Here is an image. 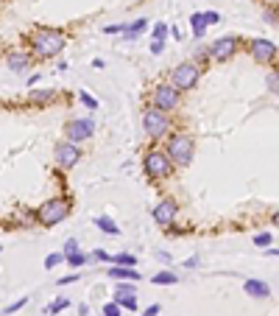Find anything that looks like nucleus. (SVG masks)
Here are the masks:
<instances>
[{
    "label": "nucleus",
    "mask_w": 279,
    "mask_h": 316,
    "mask_svg": "<svg viewBox=\"0 0 279 316\" xmlns=\"http://www.w3.org/2000/svg\"><path fill=\"white\" fill-rule=\"evenodd\" d=\"M112 266H129V269H134V266H137V258L129 255V252H123V255H118V258H112Z\"/></svg>",
    "instance_id": "nucleus-20"
},
{
    "label": "nucleus",
    "mask_w": 279,
    "mask_h": 316,
    "mask_svg": "<svg viewBox=\"0 0 279 316\" xmlns=\"http://www.w3.org/2000/svg\"><path fill=\"white\" fill-rule=\"evenodd\" d=\"M22 305H28V297H22V300H17V302H11V305H8L6 308V314H14V311H20Z\"/></svg>",
    "instance_id": "nucleus-30"
},
{
    "label": "nucleus",
    "mask_w": 279,
    "mask_h": 316,
    "mask_svg": "<svg viewBox=\"0 0 279 316\" xmlns=\"http://www.w3.org/2000/svg\"><path fill=\"white\" fill-rule=\"evenodd\" d=\"M115 305H118V308L137 311V297H115Z\"/></svg>",
    "instance_id": "nucleus-22"
},
{
    "label": "nucleus",
    "mask_w": 279,
    "mask_h": 316,
    "mask_svg": "<svg viewBox=\"0 0 279 316\" xmlns=\"http://www.w3.org/2000/svg\"><path fill=\"white\" fill-rule=\"evenodd\" d=\"M78 98H81V104H87V106H90V109H98V101L92 98L90 92H81V95H78Z\"/></svg>",
    "instance_id": "nucleus-28"
},
{
    "label": "nucleus",
    "mask_w": 279,
    "mask_h": 316,
    "mask_svg": "<svg viewBox=\"0 0 279 316\" xmlns=\"http://www.w3.org/2000/svg\"><path fill=\"white\" fill-rule=\"evenodd\" d=\"M190 22H193V36H195V39H201L204 31H207V22H204V17L198 14V11H195V14L190 17Z\"/></svg>",
    "instance_id": "nucleus-19"
},
{
    "label": "nucleus",
    "mask_w": 279,
    "mask_h": 316,
    "mask_svg": "<svg viewBox=\"0 0 279 316\" xmlns=\"http://www.w3.org/2000/svg\"><path fill=\"white\" fill-rule=\"evenodd\" d=\"M92 132H95V120L92 118H73V120H67V126H64V137H67V143H73V146L90 140Z\"/></svg>",
    "instance_id": "nucleus-7"
},
{
    "label": "nucleus",
    "mask_w": 279,
    "mask_h": 316,
    "mask_svg": "<svg viewBox=\"0 0 279 316\" xmlns=\"http://www.w3.org/2000/svg\"><path fill=\"white\" fill-rule=\"evenodd\" d=\"M31 101H36V104H50V101H53V92L50 90H34L31 92Z\"/></svg>",
    "instance_id": "nucleus-21"
},
{
    "label": "nucleus",
    "mask_w": 279,
    "mask_h": 316,
    "mask_svg": "<svg viewBox=\"0 0 279 316\" xmlns=\"http://www.w3.org/2000/svg\"><path fill=\"white\" fill-rule=\"evenodd\" d=\"M179 98H181V92L173 90L170 84H156L151 92V101H153V109H159V112H170V109H176L179 106Z\"/></svg>",
    "instance_id": "nucleus-8"
},
{
    "label": "nucleus",
    "mask_w": 279,
    "mask_h": 316,
    "mask_svg": "<svg viewBox=\"0 0 279 316\" xmlns=\"http://www.w3.org/2000/svg\"><path fill=\"white\" fill-rule=\"evenodd\" d=\"M142 129H145L148 137L159 140V137H165V134L170 132V118H167L165 112H159V109L148 106L145 112H142Z\"/></svg>",
    "instance_id": "nucleus-6"
},
{
    "label": "nucleus",
    "mask_w": 279,
    "mask_h": 316,
    "mask_svg": "<svg viewBox=\"0 0 279 316\" xmlns=\"http://www.w3.org/2000/svg\"><path fill=\"white\" fill-rule=\"evenodd\" d=\"M123 28H126V25H106L104 34H123Z\"/></svg>",
    "instance_id": "nucleus-36"
},
{
    "label": "nucleus",
    "mask_w": 279,
    "mask_h": 316,
    "mask_svg": "<svg viewBox=\"0 0 279 316\" xmlns=\"http://www.w3.org/2000/svg\"><path fill=\"white\" fill-rule=\"evenodd\" d=\"M28 45H31V50L36 53V59H53L64 50L67 39H64L62 31L39 25V28H34L31 34H28Z\"/></svg>",
    "instance_id": "nucleus-1"
},
{
    "label": "nucleus",
    "mask_w": 279,
    "mask_h": 316,
    "mask_svg": "<svg viewBox=\"0 0 279 316\" xmlns=\"http://www.w3.org/2000/svg\"><path fill=\"white\" fill-rule=\"evenodd\" d=\"M95 224L101 227V232H106V235H120V227L112 221L109 216H98L95 218Z\"/></svg>",
    "instance_id": "nucleus-16"
},
{
    "label": "nucleus",
    "mask_w": 279,
    "mask_h": 316,
    "mask_svg": "<svg viewBox=\"0 0 279 316\" xmlns=\"http://www.w3.org/2000/svg\"><path fill=\"white\" fill-rule=\"evenodd\" d=\"M153 283H156V286H173V283H179V274H173V272H156V274H153Z\"/></svg>",
    "instance_id": "nucleus-18"
},
{
    "label": "nucleus",
    "mask_w": 279,
    "mask_h": 316,
    "mask_svg": "<svg viewBox=\"0 0 279 316\" xmlns=\"http://www.w3.org/2000/svg\"><path fill=\"white\" fill-rule=\"evenodd\" d=\"M73 252H78V241L76 238H70L67 244H64V255H73Z\"/></svg>",
    "instance_id": "nucleus-31"
},
{
    "label": "nucleus",
    "mask_w": 279,
    "mask_h": 316,
    "mask_svg": "<svg viewBox=\"0 0 279 316\" xmlns=\"http://www.w3.org/2000/svg\"><path fill=\"white\" fill-rule=\"evenodd\" d=\"M73 213V204H70V199H50V202H45L36 210V221H39L42 227H53V224H59V221H64V218Z\"/></svg>",
    "instance_id": "nucleus-3"
},
{
    "label": "nucleus",
    "mask_w": 279,
    "mask_h": 316,
    "mask_svg": "<svg viewBox=\"0 0 279 316\" xmlns=\"http://www.w3.org/2000/svg\"><path fill=\"white\" fill-rule=\"evenodd\" d=\"M53 160H56L59 168H73V165L81 160V148L67 143V140H62V143H56V148H53Z\"/></svg>",
    "instance_id": "nucleus-10"
},
{
    "label": "nucleus",
    "mask_w": 279,
    "mask_h": 316,
    "mask_svg": "<svg viewBox=\"0 0 279 316\" xmlns=\"http://www.w3.org/2000/svg\"><path fill=\"white\" fill-rule=\"evenodd\" d=\"M104 316H120V308L115 305V302H106L104 305Z\"/></svg>",
    "instance_id": "nucleus-29"
},
{
    "label": "nucleus",
    "mask_w": 279,
    "mask_h": 316,
    "mask_svg": "<svg viewBox=\"0 0 279 316\" xmlns=\"http://www.w3.org/2000/svg\"><path fill=\"white\" fill-rule=\"evenodd\" d=\"M162 50H165V42H159V39H153V42H151V53H153V56H159Z\"/></svg>",
    "instance_id": "nucleus-33"
},
{
    "label": "nucleus",
    "mask_w": 279,
    "mask_h": 316,
    "mask_svg": "<svg viewBox=\"0 0 279 316\" xmlns=\"http://www.w3.org/2000/svg\"><path fill=\"white\" fill-rule=\"evenodd\" d=\"M240 50V39L237 36H221V39H215V42L207 48V56L215 59V62H226V59H232Z\"/></svg>",
    "instance_id": "nucleus-9"
},
{
    "label": "nucleus",
    "mask_w": 279,
    "mask_h": 316,
    "mask_svg": "<svg viewBox=\"0 0 279 316\" xmlns=\"http://www.w3.org/2000/svg\"><path fill=\"white\" fill-rule=\"evenodd\" d=\"M145 28H148V20H137V22H132V25H126L123 34L129 36V39H134V36H140Z\"/></svg>",
    "instance_id": "nucleus-17"
},
{
    "label": "nucleus",
    "mask_w": 279,
    "mask_h": 316,
    "mask_svg": "<svg viewBox=\"0 0 279 316\" xmlns=\"http://www.w3.org/2000/svg\"><path fill=\"white\" fill-rule=\"evenodd\" d=\"M277 87H279V76H277V73H271V76H268V90H271L274 95H277Z\"/></svg>",
    "instance_id": "nucleus-32"
},
{
    "label": "nucleus",
    "mask_w": 279,
    "mask_h": 316,
    "mask_svg": "<svg viewBox=\"0 0 279 316\" xmlns=\"http://www.w3.org/2000/svg\"><path fill=\"white\" fill-rule=\"evenodd\" d=\"M67 263H70V266H84V263H87V255L73 252V255H67Z\"/></svg>",
    "instance_id": "nucleus-24"
},
{
    "label": "nucleus",
    "mask_w": 279,
    "mask_h": 316,
    "mask_svg": "<svg viewBox=\"0 0 279 316\" xmlns=\"http://www.w3.org/2000/svg\"><path fill=\"white\" fill-rule=\"evenodd\" d=\"M115 297H137V294H134V286H132V283H118V288H115Z\"/></svg>",
    "instance_id": "nucleus-23"
},
{
    "label": "nucleus",
    "mask_w": 279,
    "mask_h": 316,
    "mask_svg": "<svg viewBox=\"0 0 279 316\" xmlns=\"http://www.w3.org/2000/svg\"><path fill=\"white\" fill-rule=\"evenodd\" d=\"M249 53L254 56V62H260V64H274L277 62V45H274L271 39H251Z\"/></svg>",
    "instance_id": "nucleus-11"
},
{
    "label": "nucleus",
    "mask_w": 279,
    "mask_h": 316,
    "mask_svg": "<svg viewBox=\"0 0 279 316\" xmlns=\"http://www.w3.org/2000/svg\"><path fill=\"white\" fill-rule=\"evenodd\" d=\"M109 277H112V280H132V283H137L140 280V272H134V269H129V266H112L109 269Z\"/></svg>",
    "instance_id": "nucleus-15"
},
{
    "label": "nucleus",
    "mask_w": 279,
    "mask_h": 316,
    "mask_svg": "<svg viewBox=\"0 0 279 316\" xmlns=\"http://www.w3.org/2000/svg\"><path fill=\"white\" fill-rule=\"evenodd\" d=\"M198 78H201V67H198V64L195 62H181L170 70V81H167V84L173 87V90H179V92H187V90H193V87L198 84Z\"/></svg>",
    "instance_id": "nucleus-4"
},
{
    "label": "nucleus",
    "mask_w": 279,
    "mask_h": 316,
    "mask_svg": "<svg viewBox=\"0 0 279 316\" xmlns=\"http://www.w3.org/2000/svg\"><path fill=\"white\" fill-rule=\"evenodd\" d=\"M67 305H70V300H64V297H59V300H56L53 305H50V308H48V314H59V311H64V308H67Z\"/></svg>",
    "instance_id": "nucleus-25"
},
{
    "label": "nucleus",
    "mask_w": 279,
    "mask_h": 316,
    "mask_svg": "<svg viewBox=\"0 0 279 316\" xmlns=\"http://www.w3.org/2000/svg\"><path fill=\"white\" fill-rule=\"evenodd\" d=\"M6 62H8V70H14V73H25V70H31L34 59L28 56V53H22V50H11Z\"/></svg>",
    "instance_id": "nucleus-13"
},
{
    "label": "nucleus",
    "mask_w": 279,
    "mask_h": 316,
    "mask_svg": "<svg viewBox=\"0 0 279 316\" xmlns=\"http://www.w3.org/2000/svg\"><path fill=\"white\" fill-rule=\"evenodd\" d=\"M142 168H145L148 179H165V176H170L173 165H170V160L165 157V151H159V148H148L145 157H142Z\"/></svg>",
    "instance_id": "nucleus-5"
},
{
    "label": "nucleus",
    "mask_w": 279,
    "mask_h": 316,
    "mask_svg": "<svg viewBox=\"0 0 279 316\" xmlns=\"http://www.w3.org/2000/svg\"><path fill=\"white\" fill-rule=\"evenodd\" d=\"M201 17H204V22H218V20H221L215 11H207V14H201Z\"/></svg>",
    "instance_id": "nucleus-38"
},
{
    "label": "nucleus",
    "mask_w": 279,
    "mask_h": 316,
    "mask_svg": "<svg viewBox=\"0 0 279 316\" xmlns=\"http://www.w3.org/2000/svg\"><path fill=\"white\" fill-rule=\"evenodd\" d=\"M193 154H195V140L187 132H176L165 146V157L170 160V165H190Z\"/></svg>",
    "instance_id": "nucleus-2"
},
{
    "label": "nucleus",
    "mask_w": 279,
    "mask_h": 316,
    "mask_svg": "<svg viewBox=\"0 0 279 316\" xmlns=\"http://www.w3.org/2000/svg\"><path fill=\"white\" fill-rule=\"evenodd\" d=\"M59 263H62V255H50V258H48V260H45V266H48V269L59 266Z\"/></svg>",
    "instance_id": "nucleus-34"
},
{
    "label": "nucleus",
    "mask_w": 279,
    "mask_h": 316,
    "mask_svg": "<svg viewBox=\"0 0 279 316\" xmlns=\"http://www.w3.org/2000/svg\"><path fill=\"white\" fill-rule=\"evenodd\" d=\"M176 213H179V204H176L173 199H162V202L153 207V221L159 227H167V224H173Z\"/></svg>",
    "instance_id": "nucleus-12"
},
{
    "label": "nucleus",
    "mask_w": 279,
    "mask_h": 316,
    "mask_svg": "<svg viewBox=\"0 0 279 316\" xmlns=\"http://www.w3.org/2000/svg\"><path fill=\"white\" fill-rule=\"evenodd\" d=\"M246 294L257 297V300H265V297H271V286L263 280H246Z\"/></svg>",
    "instance_id": "nucleus-14"
},
{
    "label": "nucleus",
    "mask_w": 279,
    "mask_h": 316,
    "mask_svg": "<svg viewBox=\"0 0 279 316\" xmlns=\"http://www.w3.org/2000/svg\"><path fill=\"white\" fill-rule=\"evenodd\" d=\"M271 232H260V235H254V244H257V246H268V244H271Z\"/></svg>",
    "instance_id": "nucleus-27"
},
{
    "label": "nucleus",
    "mask_w": 279,
    "mask_h": 316,
    "mask_svg": "<svg viewBox=\"0 0 279 316\" xmlns=\"http://www.w3.org/2000/svg\"><path fill=\"white\" fill-rule=\"evenodd\" d=\"M265 20L271 22V25H277V11H265Z\"/></svg>",
    "instance_id": "nucleus-39"
},
{
    "label": "nucleus",
    "mask_w": 279,
    "mask_h": 316,
    "mask_svg": "<svg viewBox=\"0 0 279 316\" xmlns=\"http://www.w3.org/2000/svg\"><path fill=\"white\" fill-rule=\"evenodd\" d=\"M159 302H156V305H148V308H145V314H142V316H159Z\"/></svg>",
    "instance_id": "nucleus-35"
},
{
    "label": "nucleus",
    "mask_w": 279,
    "mask_h": 316,
    "mask_svg": "<svg viewBox=\"0 0 279 316\" xmlns=\"http://www.w3.org/2000/svg\"><path fill=\"white\" fill-rule=\"evenodd\" d=\"M78 274H67V277H59V286H67V283H76Z\"/></svg>",
    "instance_id": "nucleus-37"
},
{
    "label": "nucleus",
    "mask_w": 279,
    "mask_h": 316,
    "mask_svg": "<svg viewBox=\"0 0 279 316\" xmlns=\"http://www.w3.org/2000/svg\"><path fill=\"white\" fill-rule=\"evenodd\" d=\"M165 36H167V25H165V22H156V28H153V39L165 42Z\"/></svg>",
    "instance_id": "nucleus-26"
}]
</instances>
